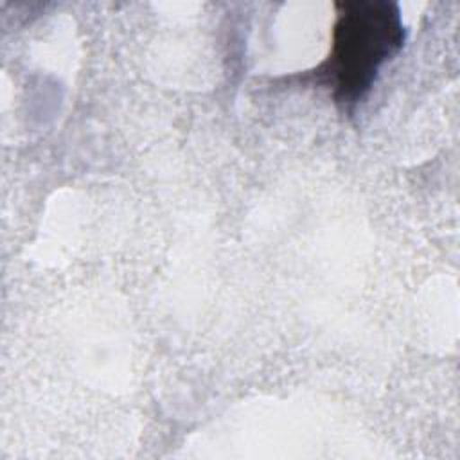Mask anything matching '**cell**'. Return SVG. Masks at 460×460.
Wrapping results in <instances>:
<instances>
[{"mask_svg": "<svg viewBox=\"0 0 460 460\" xmlns=\"http://www.w3.org/2000/svg\"><path fill=\"white\" fill-rule=\"evenodd\" d=\"M331 54L316 77L336 104L352 110L372 88L381 68L404 45L399 5L388 0H347L336 4Z\"/></svg>", "mask_w": 460, "mask_h": 460, "instance_id": "6da1fadb", "label": "cell"}]
</instances>
